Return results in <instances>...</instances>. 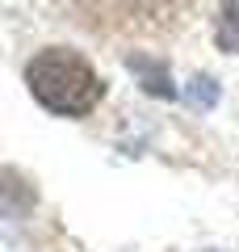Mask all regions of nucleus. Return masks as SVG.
Masks as SVG:
<instances>
[{"mask_svg":"<svg viewBox=\"0 0 239 252\" xmlns=\"http://www.w3.org/2000/svg\"><path fill=\"white\" fill-rule=\"evenodd\" d=\"M26 84L38 105L63 118H84L105 97V80L92 72V63L63 46H46L26 63Z\"/></svg>","mask_w":239,"mask_h":252,"instance_id":"nucleus-1","label":"nucleus"},{"mask_svg":"<svg viewBox=\"0 0 239 252\" xmlns=\"http://www.w3.org/2000/svg\"><path fill=\"white\" fill-rule=\"evenodd\" d=\"M210 252H214V248H210Z\"/></svg>","mask_w":239,"mask_h":252,"instance_id":"nucleus-5","label":"nucleus"},{"mask_svg":"<svg viewBox=\"0 0 239 252\" xmlns=\"http://www.w3.org/2000/svg\"><path fill=\"white\" fill-rule=\"evenodd\" d=\"M185 97H189V105H197V109H214L218 105V84H214L210 76H193L189 89H185Z\"/></svg>","mask_w":239,"mask_h":252,"instance_id":"nucleus-4","label":"nucleus"},{"mask_svg":"<svg viewBox=\"0 0 239 252\" xmlns=\"http://www.w3.org/2000/svg\"><path fill=\"white\" fill-rule=\"evenodd\" d=\"M126 67L139 76V84L151 93V97H177V84H172V72H168V63H164V59L134 51V55H126Z\"/></svg>","mask_w":239,"mask_h":252,"instance_id":"nucleus-2","label":"nucleus"},{"mask_svg":"<svg viewBox=\"0 0 239 252\" xmlns=\"http://www.w3.org/2000/svg\"><path fill=\"white\" fill-rule=\"evenodd\" d=\"M218 51L239 55V0H218V30H214Z\"/></svg>","mask_w":239,"mask_h":252,"instance_id":"nucleus-3","label":"nucleus"}]
</instances>
